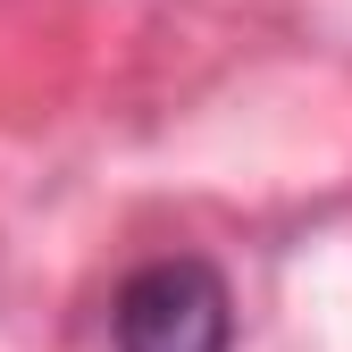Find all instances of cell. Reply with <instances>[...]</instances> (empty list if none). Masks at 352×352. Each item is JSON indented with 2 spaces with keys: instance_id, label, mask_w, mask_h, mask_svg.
Segmentation results:
<instances>
[{
  "instance_id": "cell-1",
  "label": "cell",
  "mask_w": 352,
  "mask_h": 352,
  "mask_svg": "<svg viewBox=\"0 0 352 352\" xmlns=\"http://www.w3.org/2000/svg\"><path fill=\"white\" fill-rule=\"evenodd\" d=\"M109 344L118 352H227L235 344V294L193 252L143 260L109 302Z\"/></svg>"
}]
</instances>
